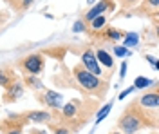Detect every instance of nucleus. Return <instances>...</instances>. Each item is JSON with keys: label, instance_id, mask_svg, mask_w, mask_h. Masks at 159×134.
<instances>
[{"label": "nucleus", "instance_id": "10", "mask_svg": "<svg viewBox=\"0 0 159 134\" xmlns=\"http://www.w3.org/2000/svg\"><path fill=\"white\" fill-rule=\"evenodd\" d=\"M138 103L145 109H157L159 105V93L157 91H152V93H147L143 94L141 98L138 100Z\"/></svg>", "mask_w": 159, "mask_h": 134}, {"label": "nucleus", "instance_id": "19", "mask_svg": "<svg viewBox=\"0 0 159 134\" xmlns=\"http://www.w3.org/2000/svg\"><path fill=\"white\" fill-rule=\"evenodd\" d=\"M116 2V0H114ZM119 4H121V7L123 9H132V7H136L139 4V0H118Z\"/></svg>", "mask_w": 159, "mask_h": 134}, {"label": "nucleus", "instance_id": "1", "mask_svg": "<svg viewBox=\"0 0 159 134\" xmlns=\"http://www.w3.org/2000/svg\"><path fill=\"white\" fill-rule=\"evenodd\" d=\"M118 127L121 132L125 134H136L141 129L147 127H157L156 122V109H145L136 102H132L127 105V109L121 113V116L118 118Z\"/></svg>", "mask_w": 159, "mask_h": 134}, {"label": "nucleus", "instance_id": "8", "mask_svg": "<svg viewBox=\"0 0 159 134\" xmlns=\"http://www.w3.org/2000/svg\"><path fill=\"white\" fill-rule=\"evenodd\" d=\"M22 94H24V83L20 82V80H15L11 85H7V87H6L4 96H2V102L13 103V102H16Z\"/></svg>", "mask_w": 159, "mask_h": 134}, {"label": "nucleus", "instance_id": "25", "mask_svg": "<svg viewBox=\"0 0 159 134\" xmlns=\"http://www.w3.org/2000/svg\"><path fill=\"white\" fill-rule=\"evenodd\" d=\"M145 4L150 6L152 9H157V7H159V0H145Z\"/></svg>", "mask_w": 159, "mask_h": 134}, {"label": "nucleus", "instance_id": "14", "mask_svg": "<svg viewBox=\"0 0 159 134\" xmlns=\"http://www.w3.org/2000/svg\"><path fill=\"white\" fill-rule=\"evenodd\" d=\"M24 82H25V85H29L33 91H42V89H43V83L40 82L36 76H33V74H27Z\"/></svg>", "mask_w": 159, "mask_h": 134}, {"label": "nucleus", "instance_id": "3", "mask_svg": "<svg viewBox=\"0 0 159 134\" xmlns=\"http://www.w3.org/2000/svg\"><path fill=\"white\" fill-rule=\"evenodd\" d=\"M18 67L25 74H40L45 67V58L42 53H31L27 56H24L22 60H18Z\"/></svg>", "mask_w": 159, "mask_h": 134}, {"label": "nucleus", "instance_id": "27", "mask_svg": "<svg viewBox=\"0 0 159 134\" xmlns=\"http://www.w3.org/2000/svg\"><path fill=\"white\" fill-rule=\"evenodd\" d=\"M31 134H47V131H36V129H31Z\"/></svg>", "mask_w": 159, "mask_h": 134}, {"label": "nucleus", "instance_id": "29", "mask_svg": "<svg viewBox=\"0 0 159 134\" xmlns=\"http://www.w3.org/2000/svg\"><path fill=\"white\" fill-rule=\"evenodd\" d=\"M154 134H156V132H154Z\"/></svg>", "mask_w": 159, "mask_h": 134}, {"label": "nucleus", "instance_id": "24", "mask_svg": "<svg viewBox=\"0 0 159 134\" xmlns=\"http://www.w3.org/2000/svg\"><path fill=\"white\" fill-rule=\"evenodd\" d=\"M127 74V62H121V69H119V80H123Z\"/></svg>", "mask_w": 159, "mask_h": 134}, {"label": "nucleus", "instance_id": "26", "mask_svg": "<svg viewBox=\"0 0 159 134\" xmlns=\"http://www.w3.org/2000/svg\"><path fill=\"white\" fill-rule=\"evenodd\" d=\"M4 134H22V129H7L4 131Z\"/></svg>", "mask_w": 159, "mask_h": 134}, {"label": "nucleus", "instance_id": "17", "mask_svg": "<svg viewBox=\"0 0 159 134\" xmlns=\"http://www.w3.org/2000/svg\"><path fill=\"white\" fill-rule=\"evenodd\" d=\"M110 109H112V102H109V103H107V105H105V107H103V109H101V111L98 113L96 123H99V122H101V120H103V118H105V116H107V114L110 113Z\"/></svg>", "mask_w": 159, "mask_h": 134}, {"label": "nucleus", "instance_id": "9", "mask_svg": "<svg viewBox=\"0 0 159 134\" xmlns=\"http://www.w3.org/2000/svg\"><path fill=\"white\" fill-rule=\"evenodd\" d=\"M25 123H51L52 122V113L49 111H29V113H22Z\"/></svg>", "mask_w": 159, "mask_h": 134}, {"label": "nucleus", "instance_id": "21", "mask_svg": "<svg viewBox=\"0 0 159 134\" xmlns=\"http://www.w3.org/2000/svg\"><path fill=\"white\" fill-rule=\"evenodd\" d=\"M72 31H74V33H80V31H87V27H85V24H83L81 20H78L76 24H74V25H72Z\"/></svg>", "mask_w": 159, "mask_h": 134}, {"label": "nucleus", "instance_id": "2", "mask_svg": "<svg viewBox=\"0 0 159 134\" xmlns=\"http://www.w3.org/2000/svg\"><path fill=\"white\" fill-rule=\"evenodd\" d=\"M72 78L76 80L81 91L87 93L89 96H96V98H103L107 91H109V80H103L96 74L89 72L81 63H76L72 69Z\"/></svg>", "mask_w": 159, "mask_h": 134}, {"label": "nucleus", "instance_id": "7", "mask_svg": "<svg viewBox=\"0 0 159 134\" xmlns=\"http://www.w3.org/2000/svg\"><path fill=\"white\" fill-rule=\"evenodd\" d=\"M92 35H94V38L103 42H118L125 36V31H121L118 27H112V25H105L103 29H99L98 33H92Z\"/></svg>", "mask_w": 159, "mask_h": 134}, {"label": "nucleus", "instance_id": "20", "mask_svg": "<svg viewBox=\"0 0 159 134\" xmlns=\"http://www.w3.org/2000/svg\"><path fill=\"white\" fill-rule=\"evenodd\" d=\"M114 54H116V56H129V54H130V51L127 49V47H121V45H116V47H114Z\"/></svg>", "mask_w": 159, "mask_h": 134}, {"label": "nucleus", "instance_id": "11", "mask_svg": "<svg viewBox=\"0 0 159 134\" xmlns=\"http://www.w3.org/2000/svg\"><path fill=\"white\" fill-rule=\"evenodd\" d=\"M15 80H18V78H16V72L13 71L11 67H7V65L0 67V87H4V89H6V87L11 85Z\"/></svg>", "mask_w": 159, "mask_h": 134}, {"label": "nucleus", "instance_id": "18", "mask_svg": "<svg viewBox=\"0 0 159 134\" xmlns=\"http://www.w3.org/2000/svg\"><path fill=\"white\" fill-rule=\"evenodd\" d=\"M7 22H9V13L6 9H0V33H2V29L7 25Z\"/></svg>", "mask_w": 159, "mask_h": 134}, {"label": "nucleus", "instance_id": "28", "mask_svg": "<svg viewBox=\"0 0 159 134\" xmlns=\"http://www.w3.org/2000/svg\"><path fill=\"white\" fill-rule=\"evenodd\" d=\"M112 134H119V132H112Z\"/></svg>", "mask_w": 159, "mask_h": 134}, {"label": "nucleus", "instance_id": "23", "mask_svg": "<svg viewBox=\"0 0 159 134\" xmlns=\"http://www.w3.org/2000/svg\"><path fill=\"white\" fill-rule=\"evenodd\" d=\"M147 60L150 62L152 69H154V71H157V58H156V56H150V54H147Z\"/></svg>", "mask_w": 159, "mask_h": 134}, {"label": "nucleus", "instance_id": "5", "mask_svg": "<svg viewBox=\"0 0 159 134\" xmlns=\"http://www.w3.org/2000/svg\"><path fill=\"white\" fill-rule=\"evenodd\" d=\"M36 100L42 105H47L51 109H61V105H63V96L56 91H51V89L36 91Z\"/></svg>", "mask_w": 159, "mask_h": 134}, {"label": "nucleus", "instance_id": "22", "mask_svg": "<svg viewBox=\"0 0 159 134\" xmlns=\"http://www.w3.org/2000/svg\"><path fill=\"white\" fill-rule=\"evenodd\" d=\"M134 91H136V89H134V85H130V87H127V89H125V91H123V93H121V94L118 96V100H123L125 96H129V94H130V93H134Z\"/></svg>", "mask_w": 159, "mask_h": 134}, {"label": "nucleus", "instance_id": "16", "mask_svg": "<svg viewBox=\"0 0 159 134\" xmlns=\"http://www.w3.org/2000/svg\"><path fill=\"white\" fill-rule=\"evenodd\" d=\"M150 83H152V80L145 78V76H138V78L134 80V89H147Z\"/></svg>", "mask_w": 159, "mask_h": 134}, {"label": "nucleus", "instance_id": "13", "mask_svg": "<svg viewBox=\"0 0 159 134\" xmlns=\"http://www.w3.org/2000/svg\"><path fill=\"white\" fill-rule=\"evenodd\" d=\"M4 2H6V4H9L11 9L18 11V13L29 9L31 6H33V0H4Z\"/></svg>", "mask_w": 159, "mask_h": 134}, {"label": "nucleus", "instance_id": "4", "mask_svg": "<svg viewBox=\"0 0 159 134\" xmlns=\"http://www.w3.org/2000/svg\"><path fill=\"white\" fill-rule=\"evenodd\" d=\"M114 9H116V2H114V0H99L98 4H94L89 11H85V13H83L81 22L87 25L92 18L101 16V15H105V13H109V11H114Z\"/></svg>", "mask_w": 159, "mask_h": 134}, {"label": "nucleus", "instance_id": "15", "mask_svg": "<svg viewBox=\"0 0 159 134\" xmlns=\"http://www.w3.org/2000/svg\"><path fill=\"white\" fill-rule=\"evenodd\" d=\"M123 38H125V45H123V47H127V49H129V47H134V45L138 44V40H139L136 33H125Z\"/></svg>", "mask_w": 159, "mask_h": 134}, {"label": "nucleus", "instance_id": "6", "mask_svg": "<svg viewBox=\"0 0 159 134\" xmlns=\"http://www.w3.org/2000/svg\"><path fill=\"white\" fill-rule=\"evenodd\" d=\"M80 63H81V65H83L89 72H92V74H96V76L101 74V65L98 63L96 54H94V51H92L90 47L83 49V53H81V62H80Z\"/></svg>", "mask_w": 159, "mask_h": 134}, {"label": "nucleus", "instance_id": "12", "mask_svg": "<svg viewBox=\"0 0 159 134\" xmlns=\"http://www.w3.org/2000/svg\"><path fill=\"white\" fill-rule=\"evenodd\" d=\"M94 54H96V60H98L99 65H103L105 69H110V71L114 69V58H112V56H110V54L105 51L103 47H99Z\"/></svg>", "mask_w": 159, "mask_h": 134}]
</instances>
